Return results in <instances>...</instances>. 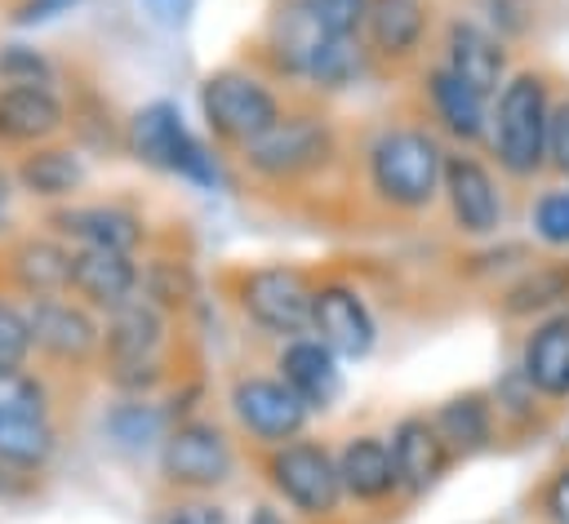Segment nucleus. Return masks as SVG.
<instances>
[{"label":"nucleus","instance_id":"f257e3e1","mask_svg":"<svg viewBox=\"0 0 569 524\" xmlns=\"http://www.w3.org/2000/svg\"><path fill=\"white\" fill-rule=\"evenodd\" d=\"M551 80L542 71H511L489 98V151L498 169L516 182L547 173V124H551Z\"/></svg>","mask_w":569,"mask_h":524},{"label":"nucleus","instance_id":"f03ea898","mask_svg":"<svg viewBox=\"0 0 569 524\" xmlns=\"http://www.w3.org/2000/svg\"><path fill=\"white\" fill-rule=\"evenodd\" d=\"M445 147L427 129H387L369 147V187L391 209H427L440 195Z\"/></svg>","mask_w":569,"mask_h":524},{"label":"nucleus","instance_id":"7ed1b4c3","mask_svg":"<svg viewBox=\"0 0 569 524\" xmlns=\"http://www.w3.org/2000/svg\"><path fill=\"white\" fill-rule=\"evenodd\" d=\"M200 111H204V124L218 142L244 151L253 138H262L284 111H280V98L249 71L240 67H227V71H213L204 84H200Z\"/></svg>","mask_w":569,"mask_h":524},{"label":"nucleus","instance_id":"20e7f679","mask_svg":"<svg viewBox=\"0 0 569 524\" xmlns=\"http://www.w3.org/2000/svg\"><path fill=\"white\" fill-rule=\"evenodd\" d=\"M160 346H164V311L147 298H133L107 315L102 351L111 382L124 391H147L160 377Z\"/></svg>","mask_w":569,"mask_h":524},{"label":"nucleus","instance_id":"39448f33","mask_svg":"<svg viewBox=\"0 0 569 524\" xmlns=\"http://www.w3.org/2000/svg\"><path fill=\"white\" fill-rule=\"evenodd\" d=\"M129 147L142 164L178 173L187 182L213 187L218 182V164L213 155L191 138V129L182 124V111L173 102H151L129 120Z\"/></svg>","mask_w":569,"mask_h":524},{"label":"nucleus","instance_id":"423d86ee","mask_svg":"<svg viewBox=\"0 0 569 524\" xmlns=\"http://www.w3.org/2000/svg\"><path fill=\"white\" fill-rule=\"evenodd\" d=\"M271 488L298 511V515H333L342 493L338 480V453H329L316 440H284L267 457Z\"/></svg>","mask_w":569,"mask_h":524},{"label":"nucleus","instance_id":"0eeeda50","mask_svg":"<svg viewBox=\"0 0 569 524\" xmlns=\"http://www.w3.org/2000/svg\"><path fill=\"white\" fill-rule=\"evenodd\" d=\"M240 155H244L249 173H258L267 182H293L302 173H316L333 155V129L320 115H280Z\"/></svg>","mask_w":569,"mask_h":524},{"label":"nucleus","instance_id":"6e6552de","mask_svg":"<svg viewBox=\"0 0 569 524\" xmlns=\"http://www.w3.org/2000/svg\"><path fill=\"white\" fill-rule=\"evenodd\" d=\"M311 298L316 284L298 266H258L240 280V311L271 337L311 333Z\"/></svg>","mask_w":569,"mask_h":524},{"label":"nucleus","instance_id":"1a4fd4ad","mask_svg":"<svg viewBox=\"0 0 569 524\" xmlns=\"http://www.w3.org/2000/svg\"><path fill=\"white\" fill-rule=\"evenodd\" d=\"M231 471H236L231 440L213 422H200V417L178 422L160 444V475L187 493H209L227 484Z\"/></svg>","mask_w":569,"mask_h":524},{"label":"nucleus","instance_id":"9d476101","mask_svg":"<svg viewBox=\"0 0 569 524\" xmlns=\"http://www.w3.org/2000/svg\"><path fill=\"white\" fill-rule=\"evenodd\" d=\"M440 195L449 200V213L458 222L462 235H493L507 218L498 178L485 160L467 155V151H449L445 155V178H440Z\"/></svg>","mask_w":569,"mask_h":524},{"label":"nucleus","instance_id":"9b49d317","mask_svg":"<svg viewBox=\"0 0 569 524\" xmlns=\"http://www.w3.org/2000/svg\"><path fill=\"white\" fill-rule=\"evenodd\" d=\"M22 315H27L31 346L44 351L49 360L84 364L102 346V324L93 320V311L84 302L62 298V293L58 298H31V306Z\"/></svg>","mask_w":569,"mask_h":524},{"label":"nucleus","instance_id":"f8f14e48","mask_svg":"<svg viewBox=\"0 0 569 524\" xmlns=\"http://www.w3.org/2000/svg\"><path fill=\"white\" fill-rule=\"evenodd\" d=\"M231 413L236 422L262 440V444H284L298 440V431L307 426L311 409L280 382V377H240L231 386Z\"/></svg>","mask_w":569,"mask_h":524},{"label":"nucleus","instance_id":"ddd939ff","mask_svg":"<svg viewBox=\"0 0 569 524\" xmlns=\"http://www.w3.org/2000/svg\"><path fill=\"white\" fill-rule=\"evenodd\" d=\"M311 333L338 355V360H365L378 342L373 311L351 284H320L311 298Z\"/></svg>","mask_w":569,"mask_h":524},{"label":"nucleus","instance_id":"4468645a","mask_svg":"<svg viewBox=\"0 0 569 524\" xmlns=\"http://www.w3.org/2000/svg\"><path fill=\"white\" fill-rule=\"evenodd\" d=\"M440 67L449 75H458L462 84H471L476 93L493 98L502 89V80L511 75V67H507V40L493 36L485 22L458 18L445 31V62Z\"/></svg>","mask_w":569,"mask_h":524},{"label":"nucleus","instance_id":"2eb2a0df","mask_svg":"<svg viewBox=\"0 0 569 524\" xmlns=\"http://www.w3.org/2000/svg\"><path fill=\"white\" fill-rule=\"evenodd\" d=\"M138 280H142V266L133 262V253H120V249H76L71 253V293L84 306H98L111 315L116 306L138 298Z\"/></svg>","mask_w":569,"mask_h":524},{"label":"nucleus","instance_id":"dca6fc26","mask_svg":"<svg viewBox=\"0 0 569 524\" xmlns=\"http://www.w3.org/2000/svg\"><path fill=\"white\" fill-rule=\"evenodd\" d=\"M53 231L76 249H120L133 253L142 244V218L124 204H67L49 213Z\"/></svg>","mask_w":569,"mask_h":524},{"label":"nucleus","instance_id":"f3484780","mask_svg":"<svg viewBox=\"0 0 569 524\" xmlns=\"http://www.w3.org/2000/svg\"><path fill=\"white\" fill-rule=\"evenodd\" d=\"M276 369H280V382H284L311 413H316V409H329V404L342 395V369H338V355H333L320 337H311V333L289 337V342L280 346Z\"/></svg>","mask_w":569,"mask_h":524},{"label":"nucleus","instance_id":"a211bd4d","mask_svg":"<svg viewBox=\"0 0 569 524\" xmlns=\"http://www.w3.org/2000/svg\"><path fill=\"white\" fill-rule=\"evenodd\" d=\"M516 369L542 400H569V306L529 329Z\"/></svg>","mask_w":569,"mask_h":524},{"label":"nucleus","instance_id":"6ab92c4d","mask_svg":"<svg viewBox=\"0 0 569 524\" xmlns=\"http://www.w3.org/2000/svg\"><path fill=\"white\" fill-rule=\"evenodd\" d=\"M67 124V111L49 84H0V142L44 147Z\"/></svg>","mask_w":569,"mask_h":524},{"label":"nucleus","instance_id":"aec40b11","mask_svg":"<svg viewBox=\"0 0 569 524\" xmlns=\"http://www.w3.org/2000/svg\"><path fill=\"white\" fill-rule=\"evenodd\" d=\"M391 462H396V480L405 493H427L449 466V449H445L436 422L422 413L400 417L391 431Z\"/></svg>","mask_w":569,"mask_h":524},{"label":"nucleus","instance_id":"412c9836","mask_svg":"<svg viewBox=\"0 0 569 524\" xmlns=\"http://www.w3.org/2000/svg\"><path fill=\"white\" fill-rule=\"evenodd\" d=\"M338 480L342 493L356 502H382L400 488L396 480V462H391V444L378 435H351L338 449Z\"/></svg>","mask_w":569,"mask_h":524},{"label":"nucleus","instance_id":"4be33fe9","mask_svg":"<svg viewBox=\"0 0 569 524\" xmlns=\"http://www.w3.org/2000/svg\"><path fill=\"white\" fill-rule=\"evenodd\" d=\"M422 84H427V102L445 133H453L458 142H480L489 133V98L485 93H476L445 67H431Z\"/></svg>","mask_w":569,"mask_h":524},{"label":"nucleus","instance_id":"5701e85b","mask_svg":"<svg viewBox=\"0 0 569 524\" xmlns=\"http://www.w3.org/2000/svg\"><path fill=\"white\" fill-rule=\"evenodd\" d=\"M365 44L378 58H409L427 36V4L422 0H369L365 13Z\"/></svg>","mask_w":569,"mask_h":524},{"label":"nucleus","instance_id":"b1692460","mask_svg":"<svg viewBox=\"0 0 569 524\" xmlns=\"http://www.w3.org/2000/svg\"><path fill=\"white\" fill-rule=\"evenodd\" d=\"M71 253L62 240H22L9 258L13 280L31 298H58L71 293Z\"/></svg>","mask_w":569,"mask_h":524},{"label":"nucleus","instance_id":"393cba45","mask_svg":"<svg viewBox=\"0 0 569 524\" xmlns=\"http://www.w3.org/2000/svg\"><path fill=\"white\" fill-rule=\"evenodd\" d=\"M365 53L369 49H360L356 36H329V31H320L311 40V49L298 58L293 75L311 80L316 89H347V84H356L365 75Z\"/></svg>","mask_w":569,"mask_h":524},{"label":"nucleus","instance_id":"a878e982","mask_svg":"<svg viewBox=\"0 0 569 524\" xmlns=\"http://www.w3.org/2000/svg\"><path fill=\"white\" fill-rule=\"evenodd\" d=\"M565 302H569V262H538L507 284L502 315L511 320L551 315V311H565Z\"/></svg>","mask_w":569,"mask_h":524},{"label":"nucleus","instance_id":"bb28decb","mask_svg":"<svg viewBox=\"0 0 569 524\" xmlns=\"http://www.w3.org/2000/svg\"><path fill=\"white\" fill-rule=\"evenodd\" d=\"M84 182V164L67 147H31L18 164V187L36 200H67Z\"/></svg>","mask_w":569,"mask_h":524},{"label":"nucleus","instance_id":"cd10ccee","mask_svg":"<svg viewBox=\"0 0 569 524\" xmlns=\"http://www.w3.org/2000/svg\"><path fill=\"white\" fill-rule=\"evenodd\" d=\"M431 422L449 453H480L493 440V404L485 395H453L436 409Z\"/></svg>","mask_w":569,"mask_h":524},{"label":"nucleus","instance_id":"c85d7f7f","mask_svg":"<svg viewBox=\"0 0 569 524\" xmlns=\"http://www.w3.org/2000/svg\"><path fill=\"white\" fill-rule=\"evenodd\" d=\"M58 449V435L44 417H0V466L9 471H40Z\"/></svg>","mask_w":569,"mask_h":524},{"label":"nucleus","instance_id":"c756f323","mask_svg":"<svg viewBox=\"0 0 569 524\" xmlns=\"http://www.w3.org/2000/svg\"><path fill=\"white\" fill-rule=\"evenodd\" d=\"M529 231H533V240H542L547 249H569V182L547 187V191L529 204Z\"/></svg>","mask_w":569,"mask_h":524},{"label":"nucleus","instance_id":"7c9ffc66","mask_svg":"<svg viewBox=\"0 0 569 524\" xmlns=\"http://www.w3.org/2000/svg\"><path fill=\"white\" fill-rule=\"evenodd\" d=\"M0 417H44V386L22 364H0Z\"/></svg>","mask_w":569,"mask_h":524},{"label":"nucleus","instance_id":"2f4dec72","mask_svg":"<svg viewBox=\"0 0 569 524\" xmlns=\"http://www.w3.org/2000/svg\"><path fill=\"white\" fill-rule=\"evenodd\" d=\"M187 293H191V280H187V271H182L178 262L156 258V262H147V266H142L138 298H147L151 306L173 311V306H182V302H187Z\"/></svg>","mask_w":569,"mask_h":524},{"label":"nucleus","instance_id":"473e14b6","mask_svg":"<svg viewBox=\"0 0 569 524\" xmlns=\"http://www.w3.org/2000/svg\"><path fill=\"white\" fill-rule=\"evenodd\" d=\"M298 4L329 36H356L365 27V13H369V0H298Z\"/></svg>","mask_w":569,"mask_h":524},{"label":"nucleus","instance_id":"72a5a7b5","mask_svg":"<svg viewBox=\"0 0 569 524\" xmlns=\"http://www.w3.org/2000/svg\"><path fill=\"white\" fill-rule=\"evenodd\" d=\"M107 431H111L120 444H151V440L160 435V413H156L151 404L133 400V404H120V409L107 417Z\"/></svg>","mask_w":569,"mask_h":524},{"label":"nucleus","instance_id":"f704fd0d","mask_svg":"<svg viewBox=\"0 0 569 524\" xmlns=\"http://www.w3.org/2000/svg\"><path fill=\"white\" fill-rule=\"evenodd\" d=\"M0 80L4 84H53V67L44 53L27 44H4L0 49Z\"/></svg>","mask_w":569,"mask_h":524},{"label":"nucleus","instance_id":"c9c22d12","mask_svg":"<svg viewBox=\"0 0 569 524\" xmlns=\"http://www.w3.org/2000/svg\"><path fill=\"white\" fill-rule=\"evenodd\" d=\"M547 169L569 182V93L551 98V124H547Z\"/></svg>","mask_w":569,"mask_h":524},{"label":"nucleus","instance_id":"e433bc0d","mask_svg":"<svg viewBox=\"0 0 569 524\" xmlns=\"http://www.w3.org/2000/svg\"><path fill=\"white\" fill-rule=\"evenodd\" d=\"M480 13L489 18V31L493 36H525L529 22H533V4L529 0H476Z\"/></svg>","mask_w":569,"mask_h":524},{"label":"nucleus","instance_id":"4c0bfd02","mask_svg":"<svg viewBox=\"0 0 569 524\" xmlns=\"http://www.w3.org/2000/svg\"><path fill=\"white\" fill-rule=\"evenodd\" d=\"M31 355V333H27V315L0 298V364H22Z\"/></svg>","mask_w":569,"mask_h":524},{"label":"nucleus","instance_id":"58836bf2","mask_svg":"<svg viewBox=\"0 0 569 524\" xmlns=\"http://www.w3.org/2000/svg\"><path fill=\"white\" fill-rule=\"evenodd\" d=\"M156 524H227V511H222L218 502H200V497H191V502H173V506H164Z\"/></svg>","mask_w":569,"mask_h":524},{"label":"nucleus","instance_id":"ea45409f","mask_svg":"<svg viewBox=\"0 0 569 524\" xmlns=\"http://www.w3.org/2000/svg\"><path fill=\"white\" fill-rule=\"evenodd\" d=\"M538 511H542L547 524H569V466H560V471L547 480V488H542V497H538Z\"/></svg>","mask_w":569,"mask_h":524},{"label":"nucleus","instance_id":"a19ab883","mask_svg":"<svg viewBox=\"0 0 569 524\" xmlns=\"http://www.w3.org/2000/svg\"><path fill=\"white\" fill-rule=\"evenodd\" d=\"M76 0H22L18 4V22L22 27H36V22H49V18H58V13H67Z\"/></svg>","mask_w":569,"mask_h":524},{"label":"nucleus","instance_id":"79ce46f5","mask_svg":"<svg viewBox=\"0 0 569 524\" xmlns=\"http://www.w3.org/2000/svg\"><path fill=\"white\" fill-rule=\"evenodd\" d=\"M142 9H147L160 27H178V22H187V13L196 9V0H142Z\"/></svg>","mask_w":569,"mask_h":524},{"label":"nucleus","instance_id":"37998d69","mask_svg":"<svg viewBox=\"0 0 569 524\" xmlns=\"http://www.w3.org/2000/svg\"><path fill=\"white\" fill-rule=\"evenodd\" d=\"M9 204H13V182H9V173L0 169V231H4V222H9Z\"/></svg>","mask_w":569,"mask_h":524},{"label":"nucleus","instance_id":"c03bdc74","mask_svg":"<svg viewBox=\"0 0 569 524\" xmlns=\"http://www.w3.org/2000/svg\"><path fill=\"white\" fill-rule=\"evenodd\" d=\"M249 524H280V515H276V511H271V506H258V511H253V520H249Z\"/></svg>","mask_w":569,"mask_h":524}]
</instances>
